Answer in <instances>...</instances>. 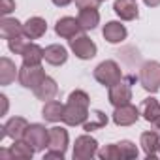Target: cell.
Listing matches in <instances>:
<instances>
[{
	"label": "cell",
	"mask_w": 160,
	"mask_h": 160,
	"mask_svg": "<svg viewBox=\"0 0 160 160\" xmlns=\"http://www.w3.org/2000/svg\"><path fill=\"white\" fill-rule=\"evenodd\" d=\"M2 128H4V132L0 134V139H4L6 136L12 139H23V136L28 128V122L23 117H12V119H8V122Z\"/></svg>",
	"instance_id": "8fae6325"
},
{
	"label": "cell",
	"mask_w": 160,
	"mask_h": 160,
	"mask_svg": "<svg viewBox=\"0 0 160 160\" xmlns=\"http://www.w3.org/2000/svg\"><path fill=\"white\" fill-rule=\"evenodd\" d=\"M100 2H104V0H100Z\"/></svg>",
	"instance_id": "8d00e7d4"
},
{
	"label": "cell",
	"mask_w": 160,
	"mask_h": 160,
	"mask_svg": "<svg viewBox=\"0 0 160 160\" xmlns=\"http://www.w3.org/2000/svg\"><path fill=\"white\" fill-rule=\"evenodd\" d=\"M43 57H45V62H49L51 66H62L68 60V51L58 43H51L43 49Z\"/></svg>",
	"instance_id": "2e32d148"
},
{
	"label": "cell",
	"mask_w": 160,
	"mask_h": 160,
	"mask_svg": "<svg viewBox=\"0 0 160 160\" xmlns=\"http://www.w3.org/2000/svg\"><path fill=\"white\" fill-rule=\"evenodd\" d=\"M23 139H25L36 152H40V151H43L45 147H49V128H45L43 124H38V122L28 124V128H27Z\"/></svg>",
	"instance_id": "5b68a950"
},
{
	"label": "cell",
	"mask_w": 160,
	"mask_h": 160,
	"mask_svg": "<svg viewBox=\"0 0 160 160\" xmlns=\"http://www.w3.org/2000/svg\"><path fill=\"white\" fill-rule=\"evenodd\" d=\"M51 2L55 4V6H58V8H64V6H68L72 0H51Z\"/></svg>",
	"instance_id": "d6a6232c"
},
{
	"label": "cell",
	"mask_w": 160,
	"mask_h": 160,
	"mask_svg": "<svg viewBox=\"0 0 160 160\" xmlns=\"http://www.w3.org/2000/svg\"><path fill=\"white\" fill-rule=\"evenodd\" d=\"M134 77H128V79H121V81H117L115 85L109 87V104L113 108H119V106H126L130 104L132 100V87H130V81Z\"/></svg>",
	"instance_id": "8992f818"
},
{
	"label": "cell",
	"mask_w": 160,
	"mask_h": 160,
	"mask_svg": "<svg viewBox=\"0 0 160 160\" xmlns=\"http://www.w3.org/2000/svg\"><path fill=\"white\" fill-rule=\"evenodd\" d=\"M64 160V152L62 151H53V149H49V152H45V156H43V160Z\"/></svg>",
	"instance_id": "4dcf8cb0"
},
{
	"label": "cell",
	"mask_w": 160,
	"mask_h": 160,
	"mask_svg": "<svg viewBox=\"0 0 160 160\" xmlns=\"http://www.w3.org/2000/svg\"><path fill=\"white\" fill-rule=\"evenodd\" d=\"M94 79L104 85V87H111L115 85L117 81H121L122 79V72H121V66L115 62V60H104L100 62L96 68H94Z\"/></svg>",
	"instance_id": "3957f363"
},
{
	"label": "cell",
	"mask_w": 160,
	"mask_h": 160,
	"mask_svg": "<svg viewBox=\"0 0 160 160\" xmlns=\"http://www.w3.org/2000/svg\"><path fill=\"white\" fill-rule=\"evenodd\" d=\"M100 0H75V6L79 10H85V8H98Z\"/></svg>",
	"instance_id": "f546056e"
},
{
	"label": "cell",
	"mask_w": 160,
	"mask_h": 160,
	"mask_svg": "<svg viewBox=\"0 0 160 160\" xmlns=\"http://www.w3.org/2000/svg\"><path fill=\"white\" fill-rule=\"evenodd\" d=\"M158 154H160V149H158Z\"/></svg>",
	"instance_id": "d590c367"
},
{
	"label": "cell",
	"mask_w": 160,
	"mask_h": 160,
	"mask_svg": "<svg viewBox=\"0 0 160 160\" xmlns=\"http://www.w3.org/2000/svg\"><path fill=\"white\" fill-rule=\"evenodd\" d=\"M0 10H2L4 15H8L10 12L15 10V2H13V0H2V8H0Z\"/></svg>",
	"instance_id": "1f68e13d"
},
{
	"label": "cell",
	"mask_w": 160,
	"mask_h": 160,
	"mask_svg": "<svg viewBox=\"0 0 160 160\" xmlns=\"http://www.w3.org/2000/svg\"><path fill=\"white\" fill-rule=\"evenodd\" d=\"M141 115L147 122L154 124L156 119L160 117V102L156 98H145L141 104Z\"/></svg>",
	"instance_id": "cb8c5ba5"
},
{
	"label": "cell",
	"mask_w": 160,
	"mask_h": 160,
	"mask_svg": "<svg viewBox=\"0 0 160 160\" xmlns=\"http://www.w3.org/2000/svg\"><path fill=\"white\" fill-rule=\"evenodd\" d=\"M154 126H156V128H158V130H160V117H158V119H156V122H154Z\"/></svg>",
	"instance_id": "e575fe53"
},
{
	"label": "cell",
	"mask_w": 160,
	"mask_h": 160,
	"mask_svg": "<svg viewBox=\"0 0 160 160\" xmlns=\"http://www.w3.org/2000/svg\"><path fill=\"white\" fill-rule=\"evenodd\" d=\"M57 92H58L57 81H55L53 77H49V75H45V79L34 89V96H36L38 100H43V102L53 100V98L57 96Z\"/></svg>",
	"instance_id": "9a60e30c"
},
{
	"label": "cell",
	"mask_w": 160,
	"mask_h": 160,
	"mask_svg": "<svg viewBox=\"0 0 160 160\" xmlns=\"http://www.w3.org/2000/svg\"><path fill=\"white\" fill-rule=\"evenodd\" d=\"M73 158L75 160H91L92 156L98 154V141L94 138H91L89 134H83L75 139L73 145Z\"/></svg>",
	"instance_id": "ba28073f"
},
{
	"label": "cell",
	"mask_w": 160,
	"mask_h": 160,
	"mask_svg": "<svg viewBox=\"0 0 160 160\" xmlns=\"http://www.w3.org/2000/svg\"><path fill=\"white\" fill-rule=\"evenodd\" d=\"M23 28H25V36L28 40H38V38H42L47 32V23L42 17H30L23 25Z\"/></svg>",
	"instance_id": "d6986e66"
},
{
	"label": "cell",
	"mask_w": 160,
	"mask_h": 160,
	"mask_svg": "<svg viewBox=\"0 0 160 160\" xmlns=\"http://www.w3.org/2000/svg\"><path fill=\"white\" fill-rule=\"evenodd\" d=\"M68 141H70V138H68V132H66L64 128H60V126L49 128V149L66 152Z\"/></svg>",
	"instance_id": "ac0fdd59"
},
{
	"label": "cell",
	"mask_w": 160,
	"mask_h": 160,
	"mask_svg": "<svg viewBox=\"0 0 160 160\" xmlns=\"http://www.w3.org/2000/svg\"><path fill=\"white\" fill-rule=\"evenodd\" d=\"M89 106L91 98L85 91H73L68 96V104H64V113H62V122L68 126H77L83 124L91 115H89Z\"/></svg>",
	"instance_id": "6da1fadb"
},
{
	"label": "cell",
	"mask_w": 160,
	"mask_h": 160,
	"mask_svg": "<svg viewBox=\"0 0 160 160\" xmlns=\"http://www.w3.org/2000/svg\"><path fill=\"white\" fill-rule=\"evenodd\" d=\"M36 151L25 141V139H15V143L10 147V151H2L0 156L2 158H32Z\"/></svg>",
	"instance_id": "5bb4252c"
},
{
	"label": "cell",
	"mask_w": 160,
	"mask_h": 160,
	"mask_svg": "<svg viewBox=\"0 0 160 160\" xmlns=\"http://www.w3.org/2000/svg\"><path fill=\"white\" fill-rule=\"evenodd\" d=\"M139 143H141V149H143V152H145L147 158H156V156H158L160 138H158L156 132H151V130H149V132H143Z\"/></svg>",
	"instance_id": "e0dca14e"
},
{
	"label": "cell",
	"mask_w": 160,
	"mask_h": 160,
	"mask_svg": "<svg viewBox=\"0 0 160 160\" xmlns=\"http://www.w3.org/2000/svg\"><path fill=\"white\" fill-rule=\"evenodd\" d=\"M113 10H115V13H117L122 21H134V19H138V15H139L136 0H115Z\"/></svg>",
	"instance_id": "4fadbf2b"
},
{
	"label": "cell",
	"mask_w": 160,
	"mask_h": 160,
	"mask_svg": "<svg viewBox=\"0 0 160 160\" xmlns=\"http://www.w3.org/2000/svg\"><path fill=\"white\" fill-rule=\"evenodd\" d=\"M23 34H25V28L17 19H12V17L2 19V23H0V36L4 40H12V38L23 36Z\"/></svg>",
	"instance_id": "ffe728a7"
},
{
	"label": "cell",
	"mask_w": 160,
	"mask_h": 160,
	"mask_svg": "<svg viewBox=\"0 0 160 160\" xmlns=\"http://www.w3.org/2000/svg\"><path fill=\"white\" fill-rule=\"evenodd\" d=\"M98 156H100L102 160H122L117 143H111V145H106L104 149H100V151H98Z\"/></svg>",
	"instance_id": "f1b7e54d"
},
{
	"label": "cell",
	"mask_w": 160,
	"mask_h": 160,
	"mask_svg": "<svg viewBox=\"0 0 160 160\" xmlns=\"http://www.w3.org/2000/svg\"><path fill=\"white\" fill-rule=\"evenodd\" d=\"M28 43H30V42H28V38H27L25 34L8 40V47H10V51L15 53V55H23V51H25V47H27Z\"/></svg>",
	"instance_id": "83f0119b"
},
{
	"label": "cell",
	"mask_w": 160,
	"mask_h": 160,
	"mask_svg": "<svg viewBox=\"0 0 160 160\" xmlns=\"http://www.w3.org/2000/svg\"><path fill=\"white\" fill-rule=\"evenodd\" d=\"M70 49L77 58H81V60H89V58L96 57V51H98L96 43L85 34H79V36L72 38L70 40Z\"/></svg>",
	"instance_id": "52a82bcc"
},
{
	"label": "cell",
	"mask_w": 160,
	"mask_h": 160,
	"mask_svg": "<svg viewBox=\"0 0 160 160\" xmlns=\"http://www.w3.org/2000/svg\"><path fill=\"white\" fill-rule=\"evenodd\" d=\"M15 75H19L15 64L8 57H2V60H0V85H10L12 81H15Z\"/></svg>",
	"instance_id": "7402d4cb"
},
{
	"label": "cell",
	"mask_w": 160,
	"mask_h": 160,
	"mask_svg": "<svg viewBox=\"0 0 160 160\" xmlns=\"http://www.w3.org/2000/svg\"><path fill=\"white\" fill-rule=\"evenodd\" d=\"M55 32L60 36V38H66V40H72L75 36H79L83 32V27L79 25V21L75 17H62L57 21L55 25Z\"/></svg>",
	"instance_id": "30bf717a"
},
{
	"label": "cell",
	"mask_w": 160,
	"mask_h": 160,
	"mask_svg": "<svg viewBox=\"0 0 160 160\" xmlns=\"http://www.w3.org/2000/svg\"><path fill=\"white\" fill-rule=\"evenodd\" d=\"M62 113H64V104H60L58 100H49L45 102L43 109H42V115L45 121L49 122H58L62 121Z\"/></svg>",
	"instance_id": "603a6c76"
},
{
	"label": "cell",
	"mask_w": 160,
	"mask_h": 160,
	"mask_svg": "<svg viewBox=\"0 0 160 160\" xmlns=\"http://www.w3.org/2000/svg\"><path fill=\"white\" fill-rule=\"evenodd\" d=\"M102 34H104V38H106L108 43H121V42L126 40L128 30H126V27L121 25L119 21H109V23L104 25Z\"/></svg>",
	"instance_id": "7c38bea8"
},
{
	"label": "cell",
	"mask_w": 160,
	"mask_h": 160,
	"mask_svg": "<svg viewBox=\"0 0 160 160\" xmlns=\"http://www.w3.org/2000/svg\"><path fill=\"white\" fill-rule=\"evenodd\" d=\"M117 147H119V151H121V158H122V160H132V158H138V154H139L138 147H136L132 141H128V139L119 141Z\"/></svg>",
	"instance_id": "4316f807"
},
{
	"label": "cell",
	"mask_w": 160,
	"mask_h": 160,
	"mask_svg": "<svg viewBox=\"0 0 160 160\" xmlns=\"http://www.w3.org/2000/svg\"><path fill=\"white\" fill-rule=\"evenodd\" d=\"M23 62L25 64H42V60L45 58L43 57V49L38 45V43H28L23 51Z\"/></svg>",
	"instance_id": "d4e9b609"
},
{
	"label": "cell",
	"mask_w": 160,
	"mask_h": 160,
	"mask_svg": "<svg viewBox=\"0 0 160 160\" xmlns=\"http://www.w3.org/2000/svg\"><path fill=\"white\" fill-rule=\"evenodd\" d=\"M145 2V6H149V8H156V6H160V0H143Z\"/></svg>",
	"instance_id": "836d02e7"
},
{
	"label": "cell",
	"mask_w": 160,
	"mask_h": 160,
	"mask_svg": "<svg viewBox=\"0 0 160 160\" xmlns=\"http://www.w3.org/2000/svg\"><path fill=\"white\" fill-rule=\"evenodd\" d=\"M106 124H108V115H106L104 111L96 109V111L91 113V119H87V121L83 122V130H85V132H94V130L104 128Z\"/></svg>",
	"instance_id": "484cf974"
},
{
	"label": "cell",
	"mask_w": 160,
	"mask_h": 160,
	"mask_svg": "<svg viewBox=\"0 0 160 160\" xmlns=\"http://www.w3.org/2000/svg\"><path fill=\"white\" fill-rule=\"evenodd\" d=\"M17 79H19V83L25 89H32L34 91L43 81V79H45V72H43L42 64H25L23 62V66L19 68Z\"/></svg>",
	"instance_id": "277c9868"
},
{
	"label": "cell",
	"mask_w": 160,
	"mask_h": 160,
	"mask_svg": "<svg viewBox=\"0 0 160 160\" xmlns=\"http://www.w3.org/2000/svg\"><path fill=\"white\" fill-rule=\"evenodd\" d=\"M138 119H139V109L132 104L119 106L113 111V122L117 126H132L134 122H138Z\"/></svg>",
	"instance_id": "9c48e42d"
},
{
	"label": "cell",
	"mask_w": 160,
	"mask_h": 160,
	"mask_svg": "<svg viewBox=\"0 0 160 160\" xmlns=\"http://www.w3.org/2000/svg\"><path fill=\"white\" fill-rule=\"evenodd\" d=\"M139 83L147 92H158L160 91V62L147 60L139 68Z\"/></svg>",
	"instance_id": "7a4b0ae2"
},
{
	"label": "cell",
	"mask_w": 160,
	"mask_h": 160,
	"mask_svg": "<svg viewBox=\"0 0 160 160\" xmlns=\"http://www.w3.org/2000/svg\"><path fill=\"white\" fill-rule=\"evenodd\" d=\"M77 21L83 27V30H94L100 25V13L96 8H85V10L79 12Z\"/></svg>",
	"instance_id": "44dd1931"
}]
</instances>
